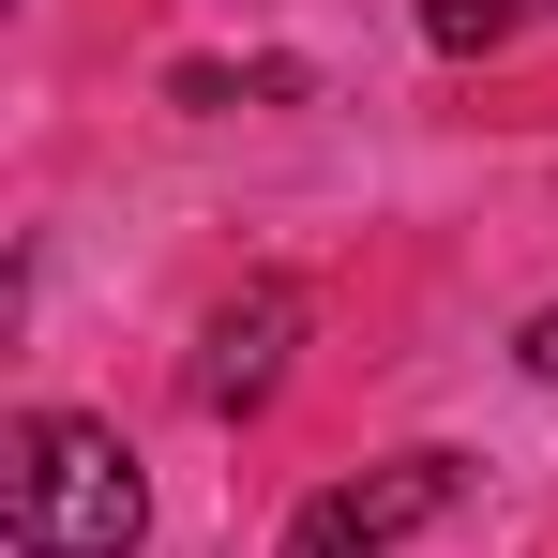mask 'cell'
Here are the masks:
<instances>
[{
	"label": "cell",
	"instance_id": "obj_1",
	"mask_svg": "<svg viewBox=\"0 0 558 558\" xmlns=\"http://www.w3.org/2000/svg\"><path fill=\"white\" fill-rule=\"evenodd\" d=\"M0 529H15L31 558H136L151 483H136V453H121V423L31 408V423L0 438Z\"/></svg>",
	"mask_w": 558,
	"mask_h": 558
},
{
	"label": "cell",
	"instance_id": "obj_2",
	"mask_svg": "<svg viewBox=\"0 0 558 558\" xmlns=\"http://www.w3.org/2000/svg\"><path fill=\"white\" fill-rule=\"evenodd\" d=\"M453 483H468L453 453H377V468H348V483H317V498H302L287 558H392L408 529H438V513H453Z\"/></svg>",
	"mask_w": 558,
	"mask_h": 558
},
{
	"label": "cell",
	"instance_id": "obj_3",
	"mask_svg": "<svg viewBox=\"0 0 558 558\" xmlns=\"http://www.w3.org/2000/svg\"><path fill=\"white\" fill-rule=\"evenodd\" d=\"M287 348H302V287H242L211 332H196V363H182V392L211 408V423H257L287 392Z\"/></svg>",
	"mask_w": 558,
	"mask_h": 558
},
{
	"label": "cell",
	"instance_id": "obj_4",
	"mask_svg": "<svg viewBox=\"0 0 558 558\" xmlns=\"http://www.w3.org/2000/svg\"><path fill=\"white\" fill-rule=\"evenodd\" d=\"M167 92H182V106H287V92H302V61H257V76H227V61H182Z\"/></svg>",
	"mask_w": 558,
	"mask_h": 558
},
{
	"label": "cell",
	"instance_id": "obj_5",
	"mask_svg": "<svg viewBox=\"0 0 558 558\" xmlns=\"http://www.w3.org/2000/svg\"><path fill=\"white\" fill-rule=\"evenodd\" d=\"M423 46H453V61H468V46H498V0H423Z\"/></svg>",
	"mask_w": 558,
	"mask_h": 558
},
{
	"label": "cell",
	"instance_id": "obj_6",
	"mask_svg": "<svg viewBox=\"0 0 558 558\" xmlns=\"http://www.w3.org/2000/svg\"><path fill=\"white\" fill-rule=\"evenodd\" d=\"M529 377H558V302H544V317H529Z\"/></svg>",
	"mask_w": 558,
	"mask_h": 558
}]
</instances>
